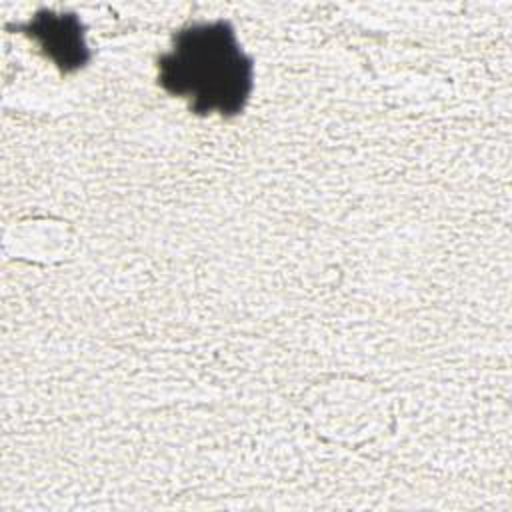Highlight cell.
<instances>
[{
	"mask_svg": "<svg viewBox=\"0 0 512 512\" xmlns=\"http://www.w3.org/2000/svg\"><path fill=\"white\" fill-rule=\"evenodd\" d=\"M30 34L38 38L42 48L68 72L76 70L86 62V46L82 42L80 24L76 18L64 16H38L30 22Z\"/></svg>",
	"mask_w": 512,
	"mask_h": 512,
	"instance_id": "4",
	"label": "cell"
},
{
	"mask_svg": "<svg viewBox=\"0 0 512 512\" xmlns=\"http://www.w3.org/2000/svg\"><path fill=\"white\" fill-rule=\"evenodd\" d=\"M158 80L192 112L232 118L250 98L254 64L230 22H198L176 32L172 48L158 60Z\"/></svg>",
	"mask_w": 512,
	"mask_h": 512,
	"instance_id": "1",
	"label": "cell"
},
{
	"mask_svg": "<svg viewBox=\"0 0 512 512\" xmlns=\"http://www.w3.org/2000/svg\"><path fill=\"white\" fill-rule=\"evenodd\" d=\"M302 408L322 440L352 450L374 444L396 426L390 394L356 374L318 378L304 392Z\"/></svg>",
	"mask_w": 512,
	"mask_h": 512,
	"instance_id": "2",
	"label": "cell"
},
{
	"mask_svg": "<svg viewBox=\"0 0 512 512\" xmlns=\"http://www.w3.org/2000/svg\"><path fill=\"white\" fill-rule=\"evenodd\" d=\"M6 252L12 258L34 264H56L72 254L76 232L70 222L54 216H30L18 220L6 234Z\"/></svg>",
	"mask_w": 512,
	"mask_h": 512,
	"instance_id": "3",
	"label": "cell"
}]
</instances>
